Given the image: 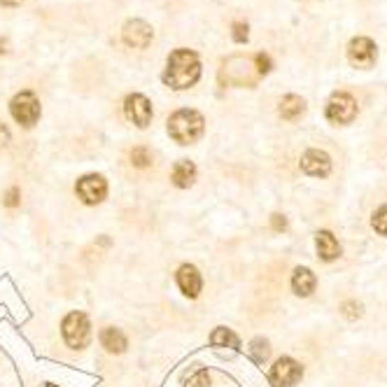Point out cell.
<instances>
[{
  "label": "cell",
  "instance_id": "6da1fadb",
  "mask_svg": "<svg viewBox=\"0 0 387 387\" xmlns=\"http://www.w3.org/2000/svg\"><path fill=\"white\" fill-rule=\"evenodd\" d=\"M201 77V59L196 52L191 50H175L166 61V70L161 79L166 86L175 89V91H184L198 82Z\"/></svg>",
  "mask_w": 387,
  "mask_h": 387
},
{
  "label": "cell",
  "instance_id": "7a4b0ae2",
  "mask_svg": "<svg viewBox=\"0 0 387 387\" xmlns=\"http://www.w3.org/2000/svg\"><path fill=\"white\" fill-rule=\"evenodd\" d=\"M206 133V119L196 110H177L168 117V135L177 145H194L203 138Z\"/></svg>",
  "mask_w": 387,
  "mask_h": 387
},
{
  "label": "cell",
  "instance_id": "3957f363",
  "mask_svg": "<svg viewBox=\"0 0 387 387\" xmlns=\"http://www.w3.org/2000/svg\"><path fill=\"white\" fill-rule=\"evenodd\" d=\"M61 334H63V341L68 343V348L72 350H82L91 341V325H89V318L84 313H70L66 315L61 325Z\"/></svg>",
  "mask_w": 387,
  "mask_h": 387
},
{
  "label": "cell",
  "instance_id": "277c9868",
  "mask_svg": "<svg viewBox=\"0 0 387 387\" xmlns=\"http://www.w3.org/2000/svg\"><path fill=\"white\" fill-rule=\"evenodd\" d=\"M10 112H12L14 122L30 128V126L38 124L43 108H40V101L33 91H19L10 103Z\"/></svg>",
  "mask_w": 387,
  "mask_h": 387
},
{
  "label": "cell",
  "instance_id": "5b68a950",
  "mask_svg": "<svg viewBox=\"0 0 387 387\" xmlns=\"http://www.w3.org/2000/svg\"><path fill=\"white\" fill-rule=\"evenodd\" d=\"M325 115L332 124H350L352 119L357 117V101H354L350 94L336 91L332 94V99L327 101Z\"/></svg>",
  "mask_w": 387,
  "mask_h": 387
},
{
  "label": "cell",
  "instance_id": "8992f818",
  "mask_svg": "<svg viewBox=\"0 0 387 387\" xmlns=\"http://www.w3.org/2000/svg\"><path fill=\"white\" fill-rule=\"evenodd\" d=\"M75 191H77V196H79L82 203L99 206L108 196V182H106V177H103V175L91 173V175L79 177L77 184H75Z\"/></svg>",
  "mask_w": 387,
  "mask_h": 387
},
{
  "label": "cell",
  "instance_id": "52a82bcc",
  "mask_svg": "<svg viewBox=\"0 0 387 387\" xmlns=\"http://www.w3.org/2000/svg\"><path fill=\"white\" fill-rule=\"evenodd\" d=\"M378 59V47L371 38H352L348 45V61L350 66L366 70Z\"/></svg>",
  "mask_w": 387,
  "mask_h": 387
},
{
  "label": "cell",
  "instance_id": "ba28073f",
  "mask_svg": "<svg viewBox=\"0 0 387 387\" xmlns=\"http://www.w3.org/2000/svg\"><path fill=\"white\" fill-rule=\"evenodd\" d=\"M301 376H303V369L299 361L292 357H280L269 374L271 383L276 387H294L301 381Z\"/></svg>",
  "mask_w": 387,
  "mask_h": 387
},
{
  "label": "cell",
  "instance_id": "9c48e42d",
  "mask_svg": "<svg viewBox=\"0 0 387 387\" xmlns=\"http://www.w3.org/2000/svg\"><path fill=\"white\" fill-rule=\"evenodd\" d=\"M155 38V28L142 19H128L122 28V40L133 50H145Z\"/></svg>",
  "mask_w": 387,
  "mask_h": 387
},
{
  "label": "cell",
  "instance_id": "30bf717a",
  "mask_svg": "<svg viewBox=\"0 0 387 387\" xmlns=\"http://www.w3.org/2000/svg\"><path fill=\"white\" fill-rule=\"evenodd\" d=\"M124 115L138 128H147L152 122V103L142 94H131L124 101Z\"/></svg>",
  "mask_w": 387,
  "mask_h": 387
},
{
  "label": "cell",
  "instance_id": "8fae6325",
  "mask_svg": "<svg viewBox=\"0 0 387 387\" xmlns=\"http://www.w3.org/2000/svg\"><path fill=\"white\" fill-rule=\"evenodd\" d=\"M177 287H180V292L184 296H189V299H196V296L201 294V289H203V278H201V273L196 266L191 264H184L177 269Z\"/></svg>",
  "mask_w": 387,
  "mask_h": 387
},
{
  "label": "cell",
  "instance_id": "7c38bea8",
  "mask_svg": "<svg viewBox=\"0 0 387 387\" xmlns=\"http://www.w3.org/2000/svg\"><path fill=\"white\" fill-rule=\"evenodd\" d=\"M301 168L303 173H308L313 177H327L332 173V159L322 150H305L301 157Z\"/></svg>",
  "mask_w": 387,
  "mask_h": 387
},
{
  "label": "cell",
  "instance_id": "4fadbf2b",
  "mask_svg": "<svg viewBox=\"0 0 387 387\" xmlns=\"http://www.w3.org/2000/svg\"><path fill=\"white\" fill-rule=\"evenodd\" d=\"M315 247H318L320 259H325V262H334L341 257V245H338V240L334 238L332 231H318Z\"/></svg>",
  "mask_w": 387,
  "mask_h": 387
},
{
  "label": "cell",
  "instance_id": "5bb4252c",
  "mask_svg": "<svg viewBox=\"0 0 387 387\" xmlns=\"http://www.w3.org/2000/svg\"><path fill=\"white\" fill-rule=\"evenodd\" d=\"M171 180H173L175 187H180V189H189L191 184H194V180H196V166H194L189 159H180V161H175Z\"/></svg>",
  "mask_w": 387,
  "mask_h": 387
},
{
  "label": "cell",
  "instance_id": "9a60e30c",
  "mask_svg": "<svg viewBox=\"0 0 387 387\" xmlns=\"http://www.w3.org/2000/svg\"><path fill=\"white\" fill-rule=\"evenodd\" d=\"M101 345L106 348L110 354H122L128 348V341L126 336L122 334V329H115V327H106L101 332Z\"/></svg>",
  "mask_w": 387,
  "mask_h": 387
},
{
  "label": "cell",
  "instance_id": "2e32d148",
  "mask_svg": "<svg viewBox=\"0 0 387 387\" xmlns=\"http://www.w3.org/2000/svg\"><path fill=\"white\" fill-rule=\"evenodd\" d=\"M318 280L313 276L310 269H305V266H299V269H294V276H292V289L294 294L299 296H310L313 289H315Z\"/></svg>",
  "mask_w": 387,
  "mask_h": 387
},
{
  "label": "cell",
  "instance_id": "e0dca14e",
  "mask_svg": "<svg viewBox=\"0 0 387 387\" xmlns=\"http://www.w3.org/2000/svg\"><path fill=\"white\" fill-rule=\"evenodd\" d=\"M278 112H280L282 119H287V122H296V119L305 112V101L296 94H287L285 99L280 101Z\"/></svg>",
  "mask_w": 387,
  "mask_h": 387
},
{
  "label": "cell",
  "instance_id": "ac0fdd59",
  "mask_svg": "<svg viewBox=\"0 0 387 387\" xmlns=\"http://www.w3.org/2000/svg\"><path fill=\"white\" fill-rule=\"evenodd\" d=\"M211 343L215 348H231V350H240V341L238 336L231 332L227 327H217L215 332L211 334Z\"/></svg>",
  "mask_w": 387,
  "mask_h": 387
},
{
  "label": "cell",
  "instance_id": "d6986e66",
  "mask_svg": "<svg viewBox=\"0 0 387 387\" xmlns=\"http://www.w3.org/2000/svg\"><path fill=\"white\" fill-rule=\"evenodd\" d=\"M249 357H252L257 364H264L266 359L271 357V348H269V341H264V338H254L252 343H249Z\"/></svg>",
  "mask_w": 387,
  "mask_h": 387
},
{
  "label": "cell",
  "instance_id": "ffe728a7",
  "mask_svg": "<svg viewBox=\"0 0 387 387\" xmlns=\"http://www.w3.org/2000/svg\"><path fill=\"white\" fill-rule=\"evenodd\" d=\"M131 164L135 168H147L152 164V152L147 147H135L131 152Z\"/></svg>",
  "mask_w": 387,
  "mask_h": 387
},
{
  "label": "cell",
  "instance_id": "44dd1931",
  "mask_svg": "<svg viewBox=\"0 0 387 387\" xmlns=\"http://www.w3.org/2000/svg\"><path fill=\"white\" fill-rule=\"evenodd\" d=\"M371 227L376 229V233H381V236H387V206L378 208L374 213V220H371Z\"/></svg>",
  "mask_w": 387,
  "mask_h": 387
},
{
  "label": "cell",
  "instance_id": "7402d4cb",
  "mask_svg": "<svg viewBox=\"0 0 387 387\" xmlns=\"http://www.w3.org/2000/svg\"><path fill=\"white\" fill-rule=\"evenodd\" d=\"M187 387H211V374H208L206 369L194 371L187 381Z\"/></svg>",
  "mask_w": 387,
  "mask_h": 387
},
{
  "label": "cell",
  "instance_id": "603a6c76",
  "mask_svg": "<svg viewBox=\"0 0 387 387\" xmlns=\"http://www.w3.org/2000/svg\"><path fill=\"white\" fill-rule=\"evenodd\" d=\"M19 196H21V191L17 187H10L5 191V196H3V206L7 208H17L19 206Z\"/></svg>",
  "mask_w": 387,
  "mask_h": 387
},
{
  "label": "cell",
  "instance_id": "cb8c5ba5",
  "mask_svg": "<svg viewBox=\"0 0 387 387\" xmlns=\"http://www.w3.org/2000/svg\"><path fill=\"white\" fill-rule=\"evenodd\" d=\"M254 61H257V72H259V75H266V72H271V56L269 54H257L254 56Z\"/></svg>",
  "mask_w": 387,
  "mask_h": 387
},
{
  "label": "cell",
  "instance_id": "d4e9b609",
  "mask_svg": "<svg viewBox=\"0 0 387 387\" xmlns=\"http://www.w3.org/2000/svg\"><path fill=\"white\" fill-rule=\"evenodd\" d=\"M233 40H236V43H247V23H240V21H236L233 23Z\"/></svg>",
  "mask_w": 387,
  "mask_h": 387
},
{
  "label": "cell",
  "instance_id": "484cf974",
  "mask_svg": "<svg viewBox=\"0 0 387 387\" xmlns=\"http://www.w3.org/2000/svg\"><path fill=\"white\" fill-rule=\"evenodd\" d=\"M343 315H345V318H350V320L359 318V315H361V305H359V303H354V301H345V303H343Z\"/></svg>",
  "mask_w": 387,
  "mask_h": 387
},
{
  "label": "cell",
  "instance_id": "4316f807",
  "mask_svg": "<svg viewBox=\"0 0 387 387\" xmlns=\"http://www.w3.org/2000/svg\"><path fill=\"white\" fill-rule=\"evenodd\" d=\"M10 138H12V135H10V128H7L3 122H0V150L10 145Z\"/></svg>",
  "mask_w": 387,
  "mask_h": 387
},
{
  "label": "cell",
  "instance_id": "83f0119b",
  "mask_svg": "<svg viewBox=\"0 0 387 387\" xmlns=\"http://www.w3.org/2000/svg\"><path fill=\"white\" fill-rule=\"evenodd\" d=\"M271 224H273V229H276V231H285V229H287L285 215H273V217H271Z\"/></svg>",
  "mask_w": 387,
  "mask_h": 387
},
{
  "label": "cell",
  "instance_id": "f1b7e54d",
  "mask_svg": "<svg viewBox=\"0 0 387 387\" xmlns=\"http://www.w3.org/2000/svg\"><path fill=\"white\" fill-rule=\"evenodd\" d=\"M21 0H0V5H7V7H14V5H19Z\"/></svg>",
  "mask_w": 387,
  "mask_h": 387
}]
</instances>
